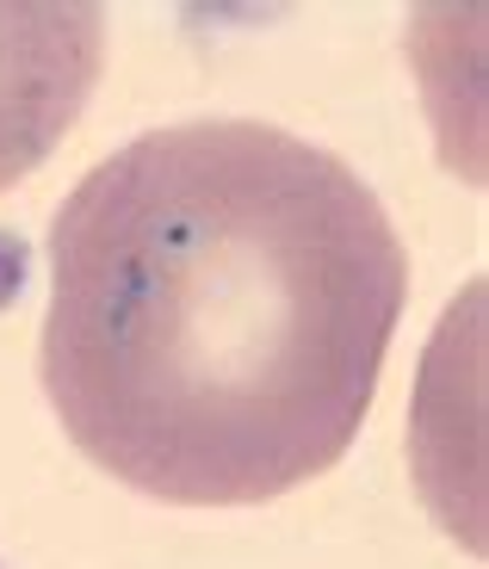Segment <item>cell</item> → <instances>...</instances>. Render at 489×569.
I'll return each mask as SVG.
<instances>
[{
	"label": "cell",
	"instance_id": "7a4b0ae2",
	"mask_svg": "<svg viewBox=\"0 0 489 569\" xmlns=\"http://www.w3.org/2000/svg\"><path fill=\"white\" fill-rule=\"evenodd\" d=\"M106 62V13L81 0H0V192L38 168Z\"/></svg>",
	"mask_w": 489,
	"mask_h": 569
},
{
	"label": "cell",
	"instance_id": "6da1fadb",
	"mask_svg": "<svg viewBox=\"0 0 489 569\" xmlns=\"http://www.w3.org/2000/svg\"><path fill=\"white\" fill-rule=\"evenodd\" d=\"M403 298V242L347 161L192 118L62 199L38 366L62 433L118 483L242 508L353 446Z\"/></svg>",
	"mask_w": 489,
	"mask_h": 569
}]
</instances>
